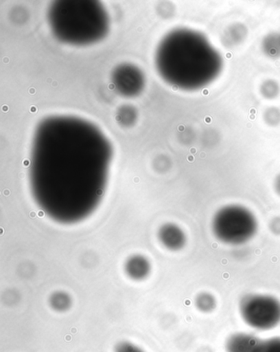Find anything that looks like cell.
I'll use <instances>...</instances> for the list:
<instances>
[{
    "instance_id": "6da1fadb",
    "label": "cell",
    "mask_w": 280,
    "mask_h": 352,
    "mask_svg": "<svg viewBox=\"0 0 280 352\" xmlns=\"http://www.w3.org/2000/svg\"><path fill=\"white\" fill-rule=\"evenodd\" d=\"M156 66L170 85L195 89L215 78L221 58L202 35L177 30L170 33L159 46Z\"/></svg>"
},
{
    "instance_id": "7a4b0ae2",
    "label": "cell",
    "mask_w": 280,
    "mask_h": 352,
    "mask_svg": "<svg viewBox=\"0 0 280 352\" xmlns=\"http://www.w3.org/2000/svg\"><path fill=\"white\" fill-rule=\"evenodd\" d=\"M58 39L73 45L95 43L106 34L108 18L97 2H56L49 10Z\"/></svg>"
},
{
    "instance_id": "3957f363",
    "label": "cell",
    "mask_w": 280,
    "mask_h": 352,
    "mask_svg": "<svg viewBox=\"0 0 280 352\" xmlns=\"http://www.w3.org/2000/svg\"><path fill=\"white\" fill-rule=\"evenodd\" d=\"M212 232L220 242L229 245H241L257 234V217L242 205H226L215 212L212 219Z\"/></svg>"
},
{
    "instance_id": "277c9868",
    "label": "cell",
    "mask_w": 280,
    "mask_h": 352,
    "mask_svg": "<svg viewBox=\"0 0 280 352\" xmlns=\"http://www.w3.org/2000/svg\"><path fill=\"white\" fill-rule=\"evenodd\" d=\"M240 313L250 328L273 329L280 324V300L270 295H246L240 300Z\"/></svg>"
},
{
    "instance_id": "5b68a950",
    "label": "cell",
    "mask_w": 280,
    "mask_h": 352,
    "mask_svg": "<svg viewBox=\"0 0 280 352\" xmlns=\"http://www.w3.org/2000/svg\"><path fill=\"white\" fill-rule=\"evenodd\" d=\"M114 85L124 96H133L140 94L144 79L139 69L131 65L118 67L114 73Z\"/></svg>"
},
{
    "instance_id": "8992f818",
    "label": "cell",
    "mask_w": 280,
    "mask_h": 352,
    "mask_svg": "<svg viewBox=\"0 0 280 352\" xmlns=\"http://www.w3.org/2000/svg\"><path fill=\"white\" fill-rule=\"evenodd\" d=\"M261 341L253 334L235 333L228 338L225 349L227 352H255Z\"/></svg>"
},
{
    "instance_id": "52a82bcc",
    "label": "cell",
    "mask_w": 280,
    "mask_h": 352,
    "mask_svg": "<svg viewBox=\"0 0 280 352\" xmlns=\"http://www.w3.org/2000/svg\"><path fill=\"white\" fill-rule=\"evenodd\" d=\"M160 239L166 248L178 250L186 244V236L179 226L167 224L163 226L160 232Z\"/></svg>"
},
{
    "instance_id": "ba28073f",
    "label": "cell",
    "mask_w": 280,
    "mask_h": 352,
    "mask_svg": "<svg viewBox=\"0 0 280 352\" xmlns=\"http://www.w3.org/2000/svg\"><path fill=\"white\" fill-rule=\"evenodd\" d=\"M128 274L133 279L140 280L145 278L150 271V266L144 258L135 257L127 263Z\"/></svg>"
},
{
    "instance_id": "9c48e42d",
    "label": "cell",
    "mask_w": 280,
    "mask_h": 352,
    "mask_svg": "<svg viewBox=\"0 0 280 352\" xmlns=\"http://www.w3.org/2000/svg\"><path fill=\"white\" fill-rule=\"evenodd\" d=\"M196 307L202 313H211L217 307L215 297L209 292H202L196 297Z\"/></svg>"
},
{
    "instance_id": "30bf717a",
    "label": "cell",
    "mask_w": 280,
    "mask_h": 352,
    "mask_svg": "<svg viewBox=\"0 0 280 352\" xmlns=\"http://www.w3.org/2000/svg\"><path fill=\"white\" fill-rule=\"evenodd\" d=\"M246 36V29L242 25H234L228 29L224 38L225 40L224 45H234L241 43Z\"/></svg>"
},
{
    "instance_id": "8fae6325",
    "label": "cell",
    "mask_w": 280,
    "mask_h": 352,
    "mask_svg": "<svg viewBox=\"0 0 280 352\" xmlns=\"http://www.w3.org/2000/svg\"><path fill=\"white\" fill-rule=\"evenodd\" d=\"M265 52L271 57L280 56V36L271 35L265 40Z\"/></svg>"
},
{
    "instance_id": "7c38bea8",
    "label": "cell",
    "mask_w": 280,
    "mask_h": 352,
    "mask_svg": "<svg viewBox=\"0 0 280 352\" xmlns=\"http://www.w3.org/2000/svg\"><path fill=\"white\" fill-rule=\"evenodd\" d=\"M255 352H280V338L275 337L261 340Z\"/></svg>"
},
{
    "instance_id": "4fadbf2b",
    "label": "cell",
    "mask_w": 280,
    "mask_h": 352,
    "mask_svg": "<svg viewBox=\"0 0 280 352\" xmlns=\"http://www.w3.org/2000/svg\"><path fill=\"white\" fill-rule=\"evenodd\" d=\"M261 92L264 98L273 99L277 98L279 94V86L274 80H267L261 85Z\"/></svg>"
},
{
    "instance_id": "5bb4252c",
    "label": "cell",
    "mask_w": 280,
    "mask_h": 352,
    "mask_svg": "<svg viewBox=\"0 0 280 352\" xmlns=\"http://www.w3.org/2000/svg\"><path fill=\"white\" fill-rule=\"evenodd\" d=\"M264 119L270 126H277L280 124V110L277 107L269 108L266 111Z\"/></svg>"
},
{
    "instance_id": "9a60e30c",
    "label": "cell",
    "mask_w": 280,
    "mask_h": 352,
    "mask_svg": "<svg viewBox=\"0 0 280 352\" xmlns=\"http://www.w3.org/2000/svg\"><path fill=\"white\" fill-rule=\"evenodd\" d=\"M52 305L54 308L58 310L65 309L69 307V297L62 293H58L52 297Z\"/></svg>"
},
{
    "instance_id": "2e32d148",
    "label": "cell",
    "mask_w": 280,
    "mask_h": 352,
    "mask_svg": "<svg viewBox=\"0 0 280 352\" xmlns=\"http://www.w3.org/2000/svg\"><path fill=\"white\" fill-rule=\"evenodd\" d=\"M115 352H144L139 346L129 342H121L116 346Z\"/></svg>"
},
{
    "instance_id": "e0dca14e",
    "label": "cell",
    "mask_w": 280,
    "mask_h": 352,
    "mask_svg": "<svg viewBox=\"0 0 280 352\" xmlns=\"http://www.w3.org/2000/svg\"><path fill=\"white\" fill-rule=\"evenodd\" d=\"M270 232L275 236H280V217H275L271 219L269 224Z\"/></svg>"
},
{
    "instance_id": "ac0fdd59",
    "label": "cell",
    "mask_w": 280,
    "mask_h": 352,
    "mask_svg": "<svg viewBox=\"0 0 280 352\" xmlns=\"http://www.w3.org/2000/svg\"><path fill=\"white\" fill-rule=\"evenodd\" d=\"M274 188L275 192L280 197V174L275 178Z\"/></svg>"
}]
</instances>
